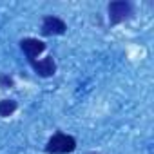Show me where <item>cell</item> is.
<instances>
[{
    "label": "cell",
    "instance_id": "6da1fadb",
    "mask_svg": "<svg viewBox=\"0 0 154 154\" xmlns=\"http://www.w3.org/2000/svg\"><path fill=\"white\" fill-rule=\"evenodd\" d=\"M76 149V140L72 136H67V134H54L49 141H47V147L45 150L49 154H65V152H72Z\"/></svg>",
    "mask_w": 154,
    "mask_h": 154
},
{
    "label": "cell",
    "instance_id": "7a4b0ae2",
    "mask_svg": "<svg viewBox=\"0 0 154 154\" xmlns=\"http://www.w3.org/2000/svg\"><path fill=\"white\" fill-rule=\"evenodd\" d=\"M132 15V8L129 2L118 0V2H111L109 4V20L111 24H120L122 20L129 18Z\"/></svg>",
    "mask_w": 154,
    "mask_h": 154
},
{
    "label": "cell",
    "instance_id": "3957f363",
    "mask_svg": "<svg viewBox=\"0 0 154 154\" xmlns=\"http://www.w3.org/2000/svg\"><path fill=\"white\" fill-rule=\"evenodd\" d=\"M67 29L65 22L60 20L58 17H45L44 18V24H42V33L45 36H51V35H63Z\"/></svg>",
    "mask_w": 154,
    "mask_h": 154
},
{
    "label": "cell",
    "instance_id": "277c9868",
    "mask_svg": "<svg viewBox=\"0 0 154 154\" xmlns=\"http://www.w3.org/2000/svg\"><path fill=\"white\" fill-rule=\"evenodd\" d=\"M20 47L29 56V60H35V56H38L45 49V44L42 40H38V38H24L20 42Z\"/></svg>",
    "mask_w": 154,
    "mask_h": 154
},
{
    "label": "cell",
    "instance_id": "5b68a950",
    "mask_svg": "<svg viewBox=\"0 0 154 154\" xmlns=\"http://www.w3.org/2000/svg\"><path fill=\"white\" fill-rule=\"evenodd\" d=\"M31 65H33V69H35L40 76H44V78L53 76L54 71H56V63H54L53 56H47V58L38 60V62H36V60H31Z\"/></svg>",
    "mask_w": 154,
    "mask_h": 154
},
{
    "label": "cell",
    "instance_id": "8992f818",
    "mask_svg": "<svg viewBox=\"0 0 154 154\" xmlns=\"http://www.w3.org/2000/svg\"><path fill=\"white\" fill-rule=\"evenodd\" d=\"M17 111V102L15 100H2L0 102V116L8 118Z\"/></svg>",
    "mask_w": 154,
    "mask_h": 154
},
{
    "label": "cell",
    "instance_id": "52a82bcc",
    "mask_svg": "<svg viewBox=\"0 0 154 154\" xmlns=\"http://www.w3.org/2000/svg\"><path fill=\"white\" fill-rule=\"evenodd\" d=\"M0 85H2L4 89L6 87H11L13 85V80L9 78V76H0Z\"/></svg>",
    "mask_w": 154,
    "mask_h": 154
}]
</instances>
